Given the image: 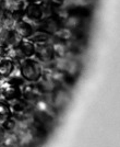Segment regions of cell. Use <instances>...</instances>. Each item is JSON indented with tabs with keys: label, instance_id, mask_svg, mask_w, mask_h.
<instances>
[{
	"label": "cell",
	"instance_id": "5",
	"mask_svg": "<svg viewBox=\"0 0 120 147\" xmlns=\"http://www.w3.org/2000/svg\"><path fill=\"white\" fill-rule=\"evenodd\" d=\"M53 52L57 55V57H65L67 56V46L62 43H56L53 47Z\"/></svg>",
	"mask_w": 120,
	"mask_h": 147
},
{
	"label": "cell",
	"instance_id": "1",
	"mask_svg": "<svg viewBox=\"0 0 120 147\" xmlns=\"http://www.w3.org/2000/svg\"><path fill=\"white\" fill-rule=\"evenodd\" d=\"M20 71L25 79L30 80V81H36L42 77L41 65L37 61H31V59H26L22 63Z\"/></svg>",
	"mask_w": 120,
	"mask_h": 147
},
{
	"label": "cell",
	"instance_id": "3",
	"mask_svg": "<svg viewBox=\"0 0 120 147\" xmlns=\"http://www.w3.org/2000/svg\"><path fill=\"white\" fill-rule=\"evenodd\" d=\"M13 63L11 59H0V75L8 76L13 70Z\"/></svg>",
	"mask_w": 120,
	"mask_h": 147
},
{
	"label": "cell",
	"instance_id": "8",
	"mask_svg": "<svg viewBox=\"0 0 120 147\" xmlns=\"http://www.w3.org/2000/svg\"><path fill=\"white\" fill-rule=\"evenodd\" d=\"M18 147H19V146H18Z\"/></svg>",
	"mask_w": 120,
	"mask_h": 147
},
{
	"label": "cell",
	"instance_id": "2",
	"mask_svg": "<svg viewBox=\"0 0 120 147\" xmlns=\"http://www.w3.org/2000/svg\"><path fill=\"white\" fill-rule=\"evenodd\" d=\"M71 98L70 92L65 88H58L54 90V96L51 98V109L55 112H61L66 109Z\"/></svg>",
	"mask_w": 120,
	"mask_h": 147
},
{
	"label": "cell",
	"instance_id": "7",
	"mask_svg": "<svg viewBox=\"0 0 120 147\" xmlns=\"http://www.w3.org/2000/svg\"><path fill=\"white\" fill-rule=\"evenodd\" d=\"M19 0H6L5 5H6V8L9 9V10H17L19 8Z\"/></svg>",
	"mask_w": 120,
	"mask_h": 147
},
{
	"label": "cell",
	"instance_id": "4",
	"mask_svg": "<svg viewBox=\"0 0 120 147\" xmlns=\"http://www.w3.org/2000/svg\"><path fill=\"white\" fill-rule=\"evenodd\" d=\"M10 117V108L5 101H0V124Z\"/></svg>",
	"mask_w": 120,
	"mask_h": 147
},
{
	"label": "cell",
	"instance_id": "6",
	"mask_svg": "<svg viewBox=\"0 0 120 147\" xmlns=\"http://www.w3.org/2000/svg\"><path fill=\"white\" fill-rule=\"evenodd\" d=\"M33 53H34V47L30 43H24L21 46V54H23L25 56H29L32 55Z\"/></svg>",
	"mask_w": 120,
	"mask_h": 147
}]
</instances>
